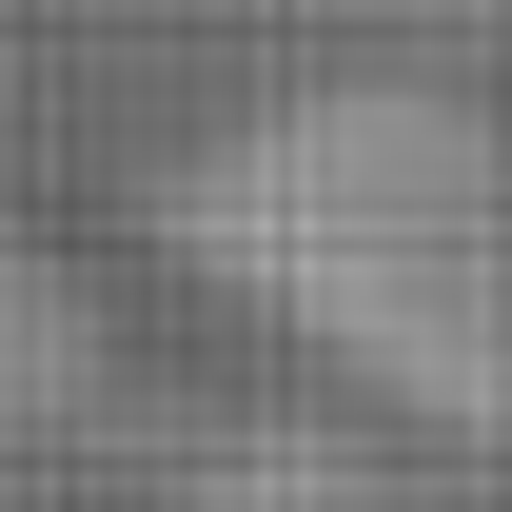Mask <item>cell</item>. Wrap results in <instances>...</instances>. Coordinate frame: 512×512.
Masks as SVG:
<instances>
[{
	"instance_id": "1",
	"label": "cell",
	"mask_w": 512,
	"mask_h": 512,
	"mask_svg": "<svg viewBox=\"0 0 512 512\" xmlns=\"http://www.w3.org/2000/svg\"><path fill=\"white\" fill-rule=\"evenodd\" d=\"M158 256L296 335L355 414L512 453V138L434 79H296L158 178Z\"/></svg>"
},
{
	"instance_id": "2",
	"label": "cell",
	"mask_w": 512,
	"mask_h": 512,
	"mask_svg": "<svg viewBox=\"0 0 512 512\" xmlns=\"http://www.w3.org/2000/svg\"><path fill=\"white\" fill-rule=\"evenodd\" d=\"M158 512H434V493H414L394 453L316 434V414H217V434H178Z\"/></svg>"
},
{
	"instance_id": "3",
	"label": "cell",
	"mask_w": 512,
	"mask_h": 512,
	"mask_svg": "<svg viewBox=\"0 0 512 512\" xmlns=\"http://www.w3.org/2000/svg\"><path fill=\"white\" fill-rule=\"evenodd\" d=\"M79 394H99V296H79L60 256L0 217V453H40Z\"/></svg>"
}]
</instances>
